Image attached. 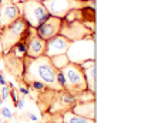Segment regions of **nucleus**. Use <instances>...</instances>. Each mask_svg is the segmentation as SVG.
Returning a JSON list of instances; mask_svg holds the SVG:
<instances>
[{
  "mask_svg": "<svg viewBox=\"0 0 148 123\" xmlns=\"http://www.w3.org/2000/svg\"><path fill=\"white\" fill-rule=\"evenodd\" d=\"M70 45V41L67 38H64L63 35L57 34L54 37H51L50 40L46 41V51H44V55L51 58V57H56V55H61V54L67 53V48Z\"/></svg>",
  "mask_w": 148,
  "mask_h": 123,
  "instance_id": "11",
  "label": "nucleus"
},
{
  "mask_svg": "<svg viewBox=\"0 0 148 123\" xmlns=\"http://www.w3.org/2000/svg\"><path fill=\"white\" fill-rule=\"evenodd\" d=\"M24 71H23V79L26 84H41L46 88L53 91H63V87L58 82V71L56 70L49 57L40 55L37 58L24 57L23 59Z\"/></svg>",
  "mask_w": 148,
  "mask_h": 123,
  "instance_id": "1",
  "label": "nucleus"
},
{
  "mask_svg": "<svg viewBox=\"0 0 148 123\" xmlns=\"http://www.w3.org/2000/svg\"><path fill=\"white\" fill-rule=\"evenodd\" d=\"M27 30H29V26L21 17H18L17 20H14L12 24H9L6 27H1V30H0V45H1L3 54L10 53V50L14 45L21 43V40L26 35Z\"/></svg>",
  "mask_w": 148,
  "mask_h": 123,
  "instance_id": "3",
  "label": "nucleus"
},
{
  "mask_svg": "<svg viewBox=\"0 0 148 123\" xmlns=\"http://www.w3.org/2000/svg\"><path fill=\"white\" fill-rule=\"evenodd\" d=\"M21 18L27 23L29 27L37 28L46 18L49 17V11L43 6L41 1L37 0H24L21 3H16Z\"/></svg>",
  "mask_w": 148,
  "mask_h": 123,
  "instance_id": "4",
  "label": "nucleus"
},
{
  "mask_svg": "<svg viewBox=\"0 0 148 123\" xmlns=\"http://www.w3.org/2000/svg\"><path fill=\"white\" fill-rule=\"evenodd\" d=\"M1 113H3L6 118H12V113H10V110H9V109H3V110H1Z\"/></svg>",
  "mask_w": 148,
  "mask_h": 123,
  "instance_id": "18",
  "label": "nucleus"
},
{
  "mask_svg": "<svg viewBox=\"0 0 148 123\" xmlns=\"http://www.w3.org/2000/svg\"><path fill=\"white\" fill-rule=\"evenodd\" d=\"M0 85H6V81L3 79V76L0 75Z\"/></svg>",
  "mask_w": 148,
  "mask_h": 123,
  "instance_id": "20",
  "label": "nucleus"
},
{
  "mask_svg": "<svg viewBox=\"0 0 148 123\" xmlns=\"http://www.w3.org/2000/svg\"><path fill=\"white\" fill-rule=\"evenodd\" d=\"M74 99H75V102H90V101H94V99H95V95H94V92L86 89V91L80 92L78 95H75Z\"/></svg>",
  "mask_w": 148,
  "mask_h": 123,
  "instance_id": "17",
  "label": "nucleus"
},
{
  "mask_svg": "<svg viewBox=\"0 0 148 123\" xmlns=\"http://www.w3.org/2000/svg\"><path fill=\"white\" fill-rule=\"evenodd\" d=\"M61 122L63 123H95L94 119H87L83 116H78L71 112V109L61 113Z\"/></svg>",
  "mask_w": 148,
  "mask_h": 123,
  "instance_id": "15",
  "label": "nucleus"
},
{
  "mask_svg": "<svg viewBox=\"0 0 148 123\" xmlns=\"http://www.w3.org/2000/svg\"><path fill=\"white\" fill-rule=\"evenodd\" d=\"M13 3H21V1H24V0H12Z\"/></svg>",
  "mask_w": 148,
  "mask_h": 123,
  "instance_id": "22",
  "label": "nucleus"
},
{
  "mask_svg": "<svg viewBox=\"0 0 148 123\" xmlns=\"http://www.w3.org/2000/svg\"><path fill=\"white\" fill-rule=\"evenodd\" d=\"M41 3L46 7V10L49 11L50 16L58 17L61 20L66 17L71 10L88 7V1L87 0H43Z\"/></svg>",
  "mask_w": 148,
  "mask_h": 123,
  "instance_id": "6",
  "label": "nucleus"
},
{
  "mask_svg": "<svg viewBox=\"0 0 148 123\" xmlns=\"http://www.w3.org/2000/svg\"><path fill=\"white\" fill-rule=\"evenodd\" d=\"M18 17L21 16L16 3H13L12 0H0V27L12 24Z\"/></svg>",
  "mask_w": 148,
  "mask_h": 123,
  "instance_id": "10",
  "label": "nucleus"
},
{
  "mask_svg": "<svg viewBox=\"0 0 148 123\" xmlns=\"http://www.w3.org/2000/svg\"><path fill=\"white\" fill-rule=\"evenodd\" d=\"M30 34L26 40V57L30 58H37L40 55H44L46 51V40H43L40 35L36 33V28L30 27Z\"/></svg>",
  "mask_w": 148,
  "mask_h": 123,
  "instance_id": "8",
  "label": "nucleus"
},
{
  "mask_svg": "<svg viewBox=\"0 0 148 123\" xmlns=\"http://www.w3.org/2000/svg\"><path fill=\"white\" fill-rule=\"evenodd\" d=\"M23 106H24L23 101H18V107H20V109H23Z\"/></svg>",
  "mask_w": 148,
  "mask_h": 123,
  "instance_id": "21",
  "label": "nucleus"
},
{
  "mask_svg": "<svg viewBox=\"0 0 148 123\" xmlns=\"http://www.w3.org/2000/svg\"><path fill=\"white\" fill-rule=\"evenodd\" d=\"M50 61H51L53 67H54L57 71H60L61 68H64V67H66V65L70 62L66 54H61V55H56V57H51V58H50Z\"/></svg>",
  "mask_w": 148,
  "mask_h": 123,
  "instance_id": "16",
  "label": "nucleus"
},
{
  "mask_svg": "<svg viewBox=\"0 0 148 123\" xmlns=\"http://www.w3.org/2000/svg\"><path fill=\"white\" fill-rule=\"evenodd\" d=\"M58 82L67 93L73 96L87 89V82L81 67L73 62H69L64 68L58 71Z\"/></svg>",
  "mask_w": 148,
  "mask_h": 123,
  "instance_id": "2",
  "label": "nucleus"
},
{
  "mask_svg": "<svg viewBox=\"0 0 148 123\" xmlns=\"http://www.w3.org/2000/svg\"><path fill=\"white\" fill-rule=\"evenodd\" d=\"M37 1H43V0H37Z\"/></svg>",
  "mask_w": 148,
  "mask_h": 123,
  "instance_id": "23",
  "label": "nucleus"
},
{
  "mask_svg": "<svg viewBox=\"0 0 148 123\" xmlns=\"http://www.w3.org/2000/svg\"><path fill=\"white\" fill-rule=\"evenodd\" d=\"M61 23L63 20L58 17H53V16H49L46 18L38 27L36 28V33L43 40H50L51 37H54L60 33V27H61Z\"/></svg>",
  "mask_w": 148,
  "mask_h": 123,
  "instance_id": "9",
  "label": "nucleus"
},
{
  "mask_svg": "<svg viewBox=\"0 0 148 123\" xmlns=\"http://www.w3.org/2000/svg\"><path fill=\"white\" fill-rule=\"evenodd\" d=\"M71 112L78 115V116L87 118V119H94V116H95L94 101H90V102H75L73 107H71Z\"/></svg>",
  "mask_w": 148,
  "mask_h": 123,
  "instance_id": "13",
  "label": "nucleus"
},
{
  "mask_svg": "<svg viewBox=\"0 0 148 123\" xmlns=\"http://www.w3.org/2000/svg\"><path fill=\"white\" fill-rule=\"evenodd\" d=\"M4 64L6 67L9 68V72L13 75V76H20L23 78V71H24V64H23V59L24 58H18L14 57L12 53L4 54Z\"/></svg>",
  "mask_w": 148,
  "mask_h": 123,
  "instance_id": "12",
  "label": "nucleus"
},
{
  "mask_svg": "<svg viewBox=\"0 0 148 123\" xmlns=\"http://www.w3.org/2000/svg\"><path fill=\"white\" fill-rule=\"evenodd\" d=\"M7 91H9V89L6 88V87L3 88V99H4V98H7V95H9V92H7Z\"/></svg>",
  "mask_w": 148,
  "mask_h": 123,
  "instance_id": "19",
  "label": "nucleus"
},
{
  "mask_svg": "<svg viewBox=\"0 0 148 123\" xmlns=\"http://www.w3.org/2000/svg\"><path fill=\"white\" fill-rule=\"evenodd\" d=\"M58 34L67 38L69 41H75V40H81L88 35H94V31H90L80 20H73V21L63 20Z\"/></svg>",
  "mask_w": 148,
  "mask_h": 123,
  "instance_id": "7",
  "label": "nucleus"
},
{
  "mask_svg": "<svg viewBox=\"0 0 148 123\" xmlns=\"http://www.w3.org/2000/svg\"><path fill=\"white\" fill-rule=\"evenodd\" d=\"M67 58L73 64H83L86 61L94 59V35L84 37L81 40L70 41V45L67 48Z\"/></svg>",
  "mask_w": 148,
  "mask_h": 123,
  "instance_id": "5",
  "label": "nucleus"
},
{
  "mask_svg": "<svg viewBox=\"0 0 148 123\" xmlns=\"http://www.w3.org/2000/svg\"><path fill=\"white\" fill-rule=\"evenodd\" d=\"M83 74H84V78H86V82H87V89L94 92V79H95V68H94V59L90 61H86L83 64H80Z\"/></svg>",
  "mask_w": 148,
  "mask_h": 123,
  "instance_id": "14",
  "label": "nucleus"
}]
</instances>
